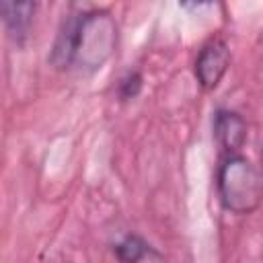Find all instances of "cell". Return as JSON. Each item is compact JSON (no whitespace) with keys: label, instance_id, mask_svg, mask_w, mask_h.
I'll use <instances>...</instances> for the list:
<instances>
[{"label":"cell","instance_id":"1","mask_svg":"<svg viewBox=\"0 0 263 263\" xmlns=\"http://www.w3.org/2000/svg\"><path fill=\"white\" fill-rule=\"evenodd\" d=\"M115 45L117 23L107 10L72 14L62 23L49 62L60 70L76 66L95 72L113 55Z\"/></svg>","mask_w":263,"mask_h":263},{"label":"cell","instance_id":"2","mask_svg":"<svg viewBox=\"0 0 263 263\" xmlns=\"http://www.w3.org/2000/svg\"><path fill=\"white\" fill-rule=\"evenodd\" d=\"M218 195L228 212L247 216L263 201V177L249 158L230 154L218 171Z\"/></svg>","mask_w":263,"mask_h":263},{"label":"cell","instance_id":"3","mask_svg":"<svg viewBox=\"0 0 263 263\" xmlns=\"http://www.w3.org/2000/svg\"><path fill=\"white\" fill-rule=\"evenodd\" d=\"M230 64V49L224 39L208 41L195 60V78L203 90H214Z\"/></svg>","mask_w":263,"mask_h":263},{"label":"cell","instance_id":"4","mask_svg":"<svg viewBox=\"0 0 263 263\" xmlns=\"http://www.w3.org/2000/svg\"><path fill=\"white\" fill-rule=\"evenodd\" d=\"M214 136L226 152L234 154L247 142V121L234 111L220 109L214 115Z\"/></svg>","mask_w":263,"mask_h":263},{"label":"cell","instance_id":"5","mask_svg":"<svg viewBox=\"0 0 263 263\" xmlns=\"http://www.w3.org/2000/svg\"><path fill=\"white\" fill-rule=\"evenodd\" d=\"M0 12H2V21H4L10 37H14L16 43H21L29 33V27H31V21L35 14V4L4 0L0 4Z\"/></svg>","mask_w":263,"mask_h":263},{"label":"cell","instance_id":"6","mask_svg":"<svg viewBox=\"0 0 263 263\" xmlns=\"http://www.w3.org/2000/svg\"><path fill=\"white\" fill-rule=\"evenodd\" d=\"M115 257L119 263H166L152 245L136 234H129L115 245Z\"/></svg>","mask_w":263,"mask_h":263},{"label":"cell","instance_id":"7","mask_svg":"<svg viewBox=\"0 0 263 263\" xmlns=\"http://www.w3.org/2000/svg\"><path fill=\"white\" fill-rule=\"evenodd\" d=\"M142 90V76L140 72H127L121 80H119V99L121 101H129V99H136Z\"/></svg>","mask_w":263,"mask_h":263}]
</instances>
